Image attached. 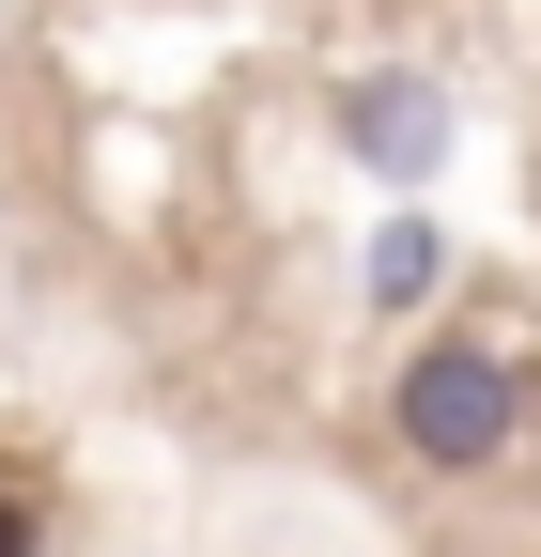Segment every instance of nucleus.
<instances>
[{
  "mask_svg": "<svg viewBox=\"0 0 541 557\" xmlns=\"http://www.w3.org/2000/svg\"><path fill=\"white\" fill-rule=\"evenodd\" d=\"M387 434H402V465H433V480H495V465L526 449V357H511V341H480V325L402 341Z\"/></svg>",
  "mask_w": 541,
  "mask_h": 557,
  "instance_id": "nucleus-1",
  "label": "nucleus"
},
{
  "mask_svg": "<svg viewBox=\"0 0 541 557\" xmlns=\"http://www.w3.org/2000/svg\"><path fill=\"white\" fill-rule=\"evenodd\" d=\"M449 139H464V124H449V78H418V62H387V78L341 94V156L387 171V186H433V171H449Z\"/></svg>",
  "mask_w": 541,
  "mask_h": 557,
  "instance_id": "nucleus-2",
  "label": "nucleus"
},
{
  "mask_svg": "<svg viewBox=\"0 0 541 557\" xmlns=\"http://www.w3.org/2000/svg\"><path fill=\"white\" fill-rule=\"evenodd\" d=\"M433 278H449V233L433 218H387L372 233V310H433Z\"/></svg>",
  "mask_w": 541,
  "mask_h": 557,
  "instance_id": "nucleus-3",
  "label": "nucleus"
},
{
  "mask_svg": "<svg viewBox=\"0 0 541 557\" xmlns=\"http://www.w3.org/2000/svg\"><path fill=\"white\" fill-rule=\"evenodd\" d=\"M0 557H32V511H0Z\"/></svg>",
  "mask_w": 541,
  "mask_h": 557,
  "instance_id": "nucleus-4",
  "label": "nucleus"
}]
</instances>
